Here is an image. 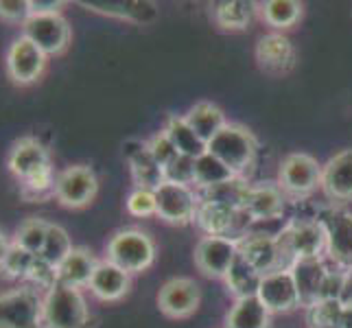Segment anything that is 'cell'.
Masks as SVG:
<instances>
[{"label": "cell", "mask_w": 352, "mask_h": 328, "mask_svg": "<svg viewBox=\"0 0 352 328\" xmlns=\"http://www.w3.org/2000/svg\"><path fill=\"white\" fill-rule=\"evenodd\" d=\"M70 252H72V241H70L66 230L62 226H57V223L48 226V232H46V241H44L40 259L57 270V267L66 261V256Z\"/></svg>", "instance_id": "obj_32"}, {"label": "cell", "mask_w": 352, "mask_h": 328, "mask_svg": "<svg viewBox=\"0 0 352 328\" xmlns=\"http://www.w3.org/2000/svg\"><path fill=\"white\" fill-rule=\"evenodd\" d=\"M291 276L300 296V307H313L315 302L322 300L326 278H329V270L322 263V259H298L291 265Z\"/></svg>", "instance_id": "obj_16"}, {"label": "cell", "mask_w": 352, "mask_h": 328, "mask_svg": "<svg viewBox=\"0 0 352 328\" xmlns=\"http://www.w3.org/2000/svg\"><path fill=\"white\" fill-rule=\"evenodd\" d=\"M256 149V138L243 125H226L208 142V153H212L217 160H221L230 171L241 177L254 164Z\"/></svg>", "instance_id": "obj_3"}, {"label": "cell", "mask_w": 352, "mask_h": 328, "mask_svg": "<svg viewBox=\"0 0 352 328\" xmlns=\"http://www.w3.org/2000/svg\"><path fill=\"white\" fill-rule=\"evenodd\" d=\"M31 18L29 0H0V20L22 27Z\"/></svg>", "instance_id": "obj_39"}, {"label": "cell", "mask_w": 352, "mask_h": 328, "mask_svg": "<svg viewBox=\"0 0 352 328\" xmlns=\"http://www.w3.org/2000/svg\"><path fill=\"white\" fill-rule=\"evenodd\" d=\"M243 210L250 215L254 223L261 221H276L283 217L285 210V195L283 188L276 184H261L252 186L248 201L243 206Z\"/></svg>", "instance_id": "obj_21"}, {"label": "cell", "mask_w": 352, "mask_h": 328, "mask_svg": "<svg viewBox=\"0 0 352 328\" xmlns=\"http://www.w3.org/2000/svg\"><path fill=\"white\" fill-rule=\"evenodd\" d=\"M153 193H155V215L164 219L166 223L184 226L195 219L199 199L190 186L164 182V184L157 186Z\"/></svg>", "instance_id": "obj_10"}, {"label": "cell", "mask_w": 352, "mask_h": 328, "mask_svg": "<svg viewBox=\"0 0 352 328\" xmlns=\"http://www.w3.org/2000/svg\"><path fill=\"white\" fill-rule=\"evenodd\" d=\"M99 190V179L96 173L86 164H75L68 166L66 171L57 175L55 184V199L70 210L86 208L88 204L96 197Z\"/></svg>", "instance_id": "obj_9"}, {"label": "cell", "mask_w": 352, "mask_h": 328, "mask_svg": "<svg viewBox=\"0 0 352 328\" xmlns=\"http://www.w3.org/2000/svg\"><path fill=\"white\" fill-rule=\"evenodd\" d=\"M48 226H51V223L44 221V219H38V217L24 219V221L20 223V228L16 230L14 243L18 248L33 254V256H40L42 248H44V241H46Z\"/></svg>", "instance_id": "obj_31"}, {"label": "cell", "mask_w": 352, "mask_h": 328, "mask_svg": "<svg viewBox=\"0 0 352 328\" xmlns=\"http://www.w3.org/2000/svg\"><path fill=\"white\" fill-rule=\"evenodd\" d=\"M96 265H99V261L92 256L90 250L72 248L66 261L57 267V283H64L68 287H77V289L88 287Z\"/></svg>", "instance_id": "obj_23"}, {"label": "cell", "mask_w": 352, "mask_h": 328, "mask_svg": "<svg viewBox=\"0 0 352 328\" xmlns=\"http://www.w3.org/2000/svg\"><path fill=\"white\" fill-rule=\"evenodd\" d=\"M149 144V151H151V155L155 157V162L160 164L162 168H166L168 164H171L175 157L179 155L177 153V149H175V144L168 140V136L164 131H160V133H155V136L147 142Z\"/></svg>", "instance_id": "obj_38"}, {"label": "cell", "mask_w": 352, "mask_h": 328, "mask_svg": "<svg viewBox=\"0 0 352 328\" xmlns=\"http://www.w3.org/2000/svg\"><path fill=\"white\" fill-rule=\"evenodd\" d=\"M129 285H131L129 274L105 259L96 265L88 287L94 298H99L103 302H116L129 294Z\"/></svg>", "instance_id": "obj_20"}, {"label": "cell", "mask_w": 352, "mask_h": 328, "mask_svg": "<svg viewBox=\"0 0 352 328\" xmlns=\"http://www.w3.org/2000/svg\"><path fill=\"white\" fill-rule=\"evenodd\" d=\"M184 118L190 125V129L206 142V147H208V142L228 125L221 107H217L214 103H208V101H201L197 105H192Z\"/></svg>", "instance_id": "obj_24"}, {"label": "cell", "mask_w": 352, "mask_h": 328, "mask_svg": "<svg viewBox=\"0 0 352 328\" xmlns=\"http://www.w3.org/2000/svg\"><path fill=\"white\" fill-rule=\"evenodd\" d=\"M318 221L326 234V252L342 270H352V212L344 208H322Z\"/></svg>", "instance_id": "obj_8"}, {"label": "cell", "mask_w": 352, "mask_h": 328, "mask_svg": "<svg viewBox=\"0 0 352 328\" xmlns=\"http://www.w3.org/2000/svg\"><path fill=\"white\" fill-rule=\"evenodd\" d=\"M201 305V289L190 278H171L157 294V307L166 318L182 320L192 315Z\"/></svg>", "instance_id": "obj_13"}, {"label": "cell", "mask_w": 352, "mask_h": 328, "mask_svg": "<svg viewBox=\"0 0 352 328\" xmlns=\"http://www.w3.org/2000/svg\"><path fill=\"white\" fill-rule=\"evenodd\" d=\"M278 179H280L278 186L289 195L307 197L322 184V166L309 153H291L283 160Z\"/></svg>", "instance_id": "obj_11"}, {"label": "cell", "mask_w": 352, "mask_h": 328, "mask_svg": "<svg viewBox=\"0 0 352 328\" xmlns=\"http://www.w3.org/2000/svg\"><path fill=\"white\" fill-rule=\"evenodd\" d=\"M261 281H263V274L254 270V267L245 259H243L241 254L234 259L232 267H230V272L226 274V285L236 296V300L256 296Z\"/></svg>", "instance_id": "obj_27"}, {"label": "cell", "mask_w": 352, "mask_h": 328, "mask_svg": "<svg viewBox=\"0 0 352 328\" xmlns=\"http://www.w3.org/2000/svg\"><path fill=\"white\" fill-rule=\"evenodd\" d=\"M302 5L296 0H270L263 5V18L276 29H289L300 20Z\"/></svg>", "instance_id": "obj_34"}, {"label": "cell", "mask_w": 352, "mask_h": 328, "mask_svg": "<svg viewBox=\"0 0 352 328\" xmlns=\"http://www.w3.org/2000/svg\"><path fill=\"white\" fill-rule=\"evenodd\" d=\"M46 64L48 57L29 38H24V35L16 38L7 48L5 68H7V77L11 79L14 86L27 88L38 83L44 75Z\"/></svg>", "instance_id": "obj_5"}, {"label": "cell", "mask_w": 352, "mask_h": 328, "mask_svg": "<svg viewBox=\"0 0 352 328\" xmlns=\"http://www.w3.org/2000/svg\"><path fill=\"white\" fill-rule=\"evenodd\" d=\"M256 62L267 75H287L296 66V48L283 33L263 35L256 44Z\"/></svg>", "instance_id": "obj_15"}, {"label": "cell", "mask_w": 352, "mask_h": 328, "mask_svg": "<svg viewBox=\"0 0 352 328\" xmlns=\"http://www.w3.org/2000/svg\"><path fill=\"white\" fill-rule=\"evenodd\" d=\"M320 186L333 201H352V149L339 151L322 166Z\"/></svg>", "instance_id": "obj_19"}, {"label": "cell", "mask_w": 352, "mask_h": 328, "mask_svg": "<svg viewBox=\"0 0 352 328\" xmlns=\"http://www.w3.org/2000/svg\"><path fill=\"white\" fill-rule=\"evenodd\" d=\"M162 131L168 136V140L175 144L179 155H188V157H195L197 160L199 155H204L206 151H208L206 142L190 129V125L186 123L184 116H171Z\"/></svg>", "instance_id": "obj_26"}, {"label": "cell", "mask_w": 352, "mask_h": 328, "mask_svg": "<svg viewBox=\"0 0 352 328\" xmlns=\"http://www.w3.org/2000/svg\"><path fill=\"white\" fill-rule=\"evenodd\" d=\"M66 3L62 0H29L31 16H51V14H62Z\"/></svg>", "instance_id": "obj_40"}, {"label": "cell", "mask_w": 352, "mask_h": 328, "mask_svg": "<svg viewBox=\"0 0 352 328\" xmlns=\"http://www.w3.org/2000/svg\"><path fill=\"white\" fill-rule=\"evenodd\" d=\"M250 190H252V186L245 182V177L234 175L232 179L221 182V184H217V186L204 188V197L201 199L228 206V208H232V210H243V206H245V201H248Z\"/></svg>", "instance_id": "obj_28"}, {"label": "cell", "mask_w": 352, "mask_h": 328, "mask_svg": "<svg viewBox=\"0 0 352 328\" xmlns=\"http://www.w3.org/2000/svg\"><path fill=\"white\" fill-rule=\"evenodd\" d=\"M239 254L263 276L280 272V252H278L276 237L263 232H248L239 241Z\"/></svg>", "instance_id": "obj_18"}, {"label": "cell", "mask_w": 352, "mask_h": 328, "mask_svg": "<svg viewBox=\"0 0 352 328\" xmlns=\"http://www.w3.org/2000/svg\"><path fill=\"white\" fill-rule=\"evenodd\" d=\"M125 160L131 168V177L136 182V188L155 190L157 186H162L166 182L164 168L155 162L147 142L129 140L125 144Z\"/></svg>", "instance_id": "obj_17"}, {"label": "cell", "mask_w": 352, "mask_h": 328, "mask_svg": "<svg viewBox=\"0 0 352 328\" xmlns=\"http://www.w3.org/2000/svg\"><path fill=\"white\" fill-rule=\"evenodd\" d=\"M226 328H270V311L256 296L239 298L228 313Z\"/></svg>", "instance_id": "obj_25"}, {"label": "cell", "mask_w": 352, "mask_h": 328, "mask_svg": "<svg viewBox=\"0 0 352 328\" xmlns=\"http://www.w3.org/2000/svg\"><path fill=\"white\" fill-rule=\"evenodd\" d=\"M256 16V5L245 0H223L214 5V20L219 27L230 31H241Z\"/></svg>", "instance_id": "obj_29"}, {"label": "cell", "mask_w": 352, "mask_h": 328, "mask_svg": "<svg viewBox=\"0 0 352 328\" xmlns=\"http://www.w3.org/2000/svg\"><path fill=\"white\" fill-rule=\"evenodd\" d=\"M11 245H14V241H9L3 232H0V267L5 265L9 252H11Z\"/></svg>", "instance_id": "obj_42"}, {"label": "cell", "mask_w": 352, "mask_h": 328, "mask_svg": "<svg viewBox=\"0 0 352 328\" xmlns=\"http://www.w3.org/2000/svg\"><path fill=\"white\" fill-rule=\"evenodd\" d=\"M22 35L29 38L46 57H57L68 51L72 31L62 14L51 16H31L22 24Z\"/></svg>", "instance_id": "obj_7"}, {"label": "cell", "mask_w": 352, "mask_h": 328, "mask_svg": "<svg viewBox=\"0 0 352 328\" xmlns=\"http://www.w3.org/2000/svg\"><path fill=\"white\" fill-rule=\"evenodd\" d=\"M35 259H38V256H33V254H29L27 250H22V248H18L16 243H14V245H11L9 256L5 261V265L0 267V270H3V274L7 278H11V281H27Z\"/></svg>", "instance_id": "obj_35"}, {"label": "cell", "mask_w": 352, "mask_h": 328, "mask_svg": "<svg viewBox=\"0 0 352 328\" xmlns=\"http://www.w3.org/2000/svg\"><path fill=\"white\" fill-rule=\"evenodd\" d=\"M42 296L33 287L0 296V328H42Z\"/></svg>", "instance_id": "obj_6"}, {"label": "cell", "mask_w": 352, "mask_h": 328, "mask_svg": "<svg viewBox=\"0 0 352 328\" xmlns=\"http://www.w3.org/2000/svg\"><path fill=\"white\" fill-rule=\"evenodd\" d=\"M107 261L127 274H140L153 265L155 245L142 230H120L107 243Z\"/></svg>", "instance_id": "obj_4"}, {"label": "cell", "mask_w": 352, "mask_h": 328, "mask_svg": "<svg viewBox=\"0 0 352 328\" xmlns=\"http://www.w3.org/2000/svg\"><path fill=\"white\" fill-rule=\"evenodd\" d=\"M81 7H86L88 11L103 16H112L120 20H131V22H151L157 16V5L155 3H142V0H127V3H99V0H81Z\"/></svg>", "instance_id": "obj_22"}, {"label": "cell", "mask_w": 352, "mask_h": 328, "mask_svg": "<svg viewBox=\"0 0 352 328\" xmlns=\"http://www.w3.org/2000/svg\"><path fill=\"white\" fill-rule=\"evenodd\" d=\"M164 177L166 182H173V184H195V157L188 155H177L175 160L164 168Z\"/></svg>", "instance_id": "obj_36"}, {"label": "cell", "mask_w": 352, "mask_h": 328, "mask_svg": "<svg viewBox=\"0 0 352 328\" xmlns=\"http://www.w3.org/2000/svg\"><path fill=\"white\" fill-rule=\"evenodd\" d=\"M239 256V241L228 237H204L195 248L197 270L208 278H226Z\"/></svg>", "instance_id": "obj_12"}, {"label": "cell", "mask_w": 352, "mask_h": 328, "mask_svg": "<svg viewBox=\"0 0 352 328\" xmlns=\"http://www.w3.org/2000/svg\"><path fill=\"white\" fill-rule=\"evenodd\" d=\"M342 305L346 309V322H344V328H352V270L346 272V278H344V289H342Z\"/></svg>", "instance_id": "obj_41"}, {"label": "cell", "mask_w": 352, "mask_h": 328, "mask_svg": "<svg viewBox=\"0 0 352 328\" xmlns=\"http://www.w3.org/2000/svg\"><path fill=\"white\" fill-rule=\"evenodd\" d=\"M7 168L20 182V195L27 201H44L46 197H55L57 177L53 171L51 153L38 138L24 136L11 144Z\"/></svg>", "instance_id": "obj_1"}, {"label": "cell", "mask_w": 352, "mask_h": 328, "mask_svg": "<svg viewBox=\"0 0 352 328\" xmlns=\"http://www.w3.org/2000/svg\"><path fill=\"white\" fill-rule=\"evenodd\" d=\"M256 298L265 305L270 313H289L300 307V296L289 270L265 274Z\"/></svg>", "instance_id": "obj_14"}, {"label": "cell", "mask_w": 352, "mask_h": 328, "mask_svg": "<svg viewBox=\"0 0 352 328\" xmlns=\"http://www.w3.org/2000/svg\"><path fill=\"white\" fill-rule=\"evenodd\" d=\"M307 322L311 328H344L346 309L342 300H320L307 309Z\"/></svg>", "instance_id": "obj_30"}, {"label": "cell", "mask_w": 352, "mask_h": 328, "mask_svg": "<svg viewBox=\"0 0 352 328\" xmlns=\"http://www.w3.org/2000/svg\"><path fill=\"white\" fill-rule=\"evenodd\" d=\"M232 177H234V173L208 151L195 160V184L201 186V190L208 186H217V184H221V182H228Z\"/></svg>", "instance_id": "obj_33"}, {"label": "cell", "mask_w": 352, "mask_h": 328, "mask_svg": "<svg viewBox=\"0 0 352 328\" xmlns=\"http://www.w3.org/2000/svg\"><path fill=\"white\" fill-rule=\"evenodd\" d=\"M88 305L81 289L57 283L42 296V328H86Z\"/></svg>", "instance_id": "obj_2"}, {"label": "cell", "mask_w": 352, "mask_h": 328, "mask_svg": "<svg viewBox=\"0 0 352 328\" xmlns=\"http://www.w3.org/2000/svg\"><path fill=\"white\" fill-rule=\"evenodd\" d=\"M127 210L133 217H151L155 215V193L149 188H133L127 197Z\"/></svg>", "instance_id": "obj_37"}]
</instances>
